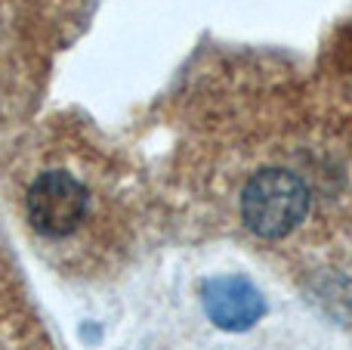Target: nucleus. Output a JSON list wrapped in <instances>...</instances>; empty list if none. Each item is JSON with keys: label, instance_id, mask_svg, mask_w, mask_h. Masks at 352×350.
<instances>
[{"label": "nucleus", "instance_id": "nucleus-3", "mask_svg": "<svg viewBox=\"0 0 352 350\" xmlns=\"http://www.w3.org/2000/svg\"><path fill=\"white\" fill-rule=\"evenodd\" d=\"M201 301H204L207 320L226 332H244L266 313L263 295L241 276L210 279L201 291Z\"/></svg>", "mask_w": 352, "mask_h": 350}, {"label": "nucleus", "instance_id": "nucleus-1", "mask_svg": "<svg viewBox=\"0 0 352 350\" xmlns=\"http://www.w3.org/2000/svg\"><path fill=\"white\" fill-rule=\"evenodd\" d=\"M306 211H309V192L303 180L281 167L254 174L241 192L244 227L260 239H285L300 227Z\"/></svg>", "mask_w": 352, "mask_h": 350}, {"label": "nucleus", "instance_id": "nucleus-2", "mask_svg": "<svg viewBox=\"0 0 352 350\" xmlns=\"http://www.w3.org/2000/svg\"><path fill=\"white\" fill-rule=\"evenodd\" d=\"M87 205H90V196L84 183L68 171H43L31 183L28 198H25L31 227L47 239H62L74 233L87 214Z\"/></svg>", "mask_w": 352, "mask_h": 350}]
</instances>
